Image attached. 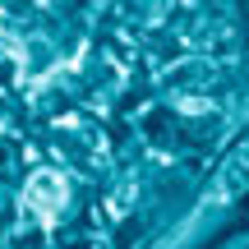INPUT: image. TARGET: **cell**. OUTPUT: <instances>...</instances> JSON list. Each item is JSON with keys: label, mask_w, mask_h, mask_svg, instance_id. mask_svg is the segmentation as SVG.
Segmentation results:
<instances>
[{"label": "cell", "mask_w": 249, "mask_h": 249, "mask_svg": "<svg viewBox=\"0 0 249 249\" xmlns=\"http://www.w3.org/2000/svg\"><path fill=\"white\" fill-rule=\"evenodd\" d=\"M65 198H70V185H65V176H55V171H37L23 185V203L33 208V213H42V217H55L65 208Z\"/></svg>", "instance_id": "6da1fadb"}]
</instances>
